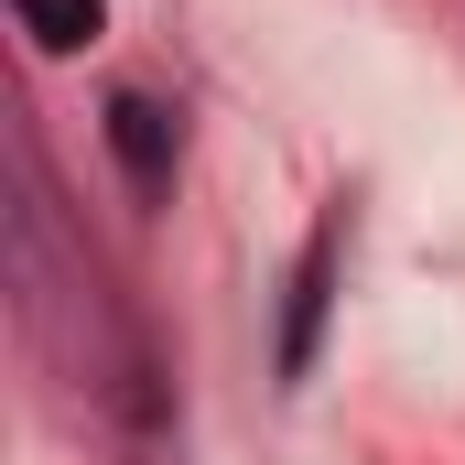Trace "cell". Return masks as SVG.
Masks as SVG:
<instances>
[{"instance_id":"3957f363","label":"cell","mask_w":465,"mask_h":465,"mask_svg":"<svg viewBox=\"0 0 465 465\" xmlns=\"http://www.w3.org/2000/svg\"><path fill=\"white\" fill-rule=\"evenodd\" d=\"M11 22L44 44V54H87L109 33V0H11Z\"/></svg>"},{"instance_id":"6da1fadb","label":"cell","mask_w":465,"mask_h":465,"mask_svg":"<svg viewBox=\"0 0 465 465\" xmlns=\"http://www.w3.org/2000/svg\"><path fill=\"white\" fill-rule=\"evenodd\" d=\"M336 260H347V217H314L292 271H282V314H271V379L303 390L325 357V314H336Z\"/></svg>"},{"instance_id":"7a4b0ae2","label":"cell","mask_w":465,"mask_h":465,"mask_svg":"<svg viewBox=\"0 0 465 465\" xmlns=\"http://www.w3.org/2000/svg\"><path fill=\"white\" fill-rule=\"evenodd\" d=\"M98 141H109L130 206H173V173H184V119L163 109L152 87H109V98H98Z\"/></svg>"}]
</instances>
